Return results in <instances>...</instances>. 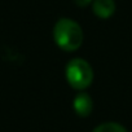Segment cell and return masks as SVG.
<instances>
[{
  "instance_id": "6da1fadb",
  "label": "cell",
  "mask_w": 132,
  "mask_h": 132,
  "mask_svg": "<svg viewBox=\"0 0 132 132\" xmlns=\"http://www.w3.org/2000/svg\"><path fill=\"white\" fill-rule=\"evenodd\" d=\"M53 39L62 51L74 52L83 43V30L70 18H60L53 27Z\"/></svg>"
},
{
  "instance_id": "7a4b0ae2",
  "label": "cell",
  "mask_w": 132,
  "mask_h": 132,
  "mask_svg": "<svg viewBox=\"0 0 132 132\" xmlns=\"http://www.w3.org/2000/svg\"><path fill=\"white\" fill-rule=\"evenodd\" d=\"M65 75L68 83L78 91H83L88 88L93 80V70L92 66L83 58L71 60L65 69Z\"/></svg>"
},
{
  "instance_id": "3957f363",
  "label": "cell",
  "mask_w": 132,
  "mask_h": 132,
  "mask_svg": "<svg viewBox=\"0 0 132 132\" xmlns=\"http://www.w3.org/2000/svg\"><path fill=\"white\" fill-rule=\"evenodd\" d=\"M73 106H74V110H75L77 115H79L82 118H86L92 113L93 101H92V98L88 93L80 92L75 96V98L73 101Z\"/></svg>"
},
{
  "instance_id": "277c9868",
  "label": "cell",
  "mask_w": 132,
  "mask_h": 132,
  "mask_svg": "<svg viewBox=\"0 0 132 132\" xmlns=\"http://www.w3.org/2000/svg\"><path fill=\"white\" fill-rule=\"evenodd\" d=\"M92 11L98 18L106 20L114 14L115 3L114 0H93Z\"/></svg>"
},
{
  "instance_id": "5b68a950",
  "label": "cell",
  "mask_w": 132,
  "mask_h": 132,
  "mask_svg": "<svg viewBox=\"0 0 132 132\" xmlns=\"http://www.w3.org/2000/svg\"><path fill=\"white\" fill-rule=\"evenodd\" d=\"M92 132H127V129L117 122H106L97 126Z\"/></svg>"
},
{
  "instance_id": "8992f818",
  "label": "cell",
  "mask_w": 132,
  "mask_h": 132,
  "mask_svg": "<svg viewBox=\"0 0 132 132\" xmlns=\"http://www.w3.org/2000/svg\"><path fill=\"white\" fill-rule=\"evenodd\" d=\"M92 0H74V3L78 5V7H87L88 4H91Z\"/></svg>"
}]
</instances>
